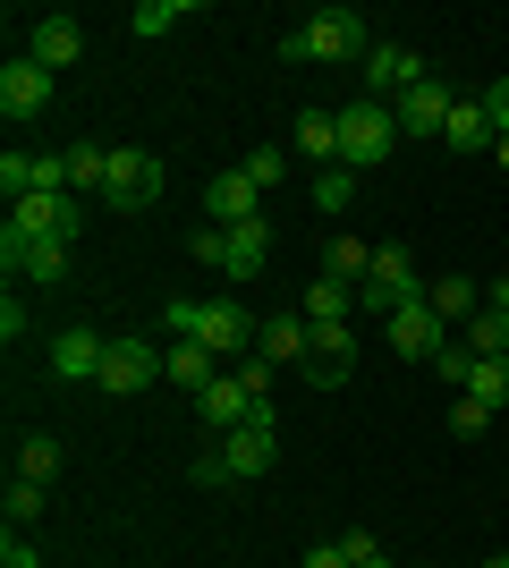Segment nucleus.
I'll return each mask as SVG.
<instances>
[{
	"label": "nucleus",
	"mask_w": 509,
	"mask_h": 568,
	"mask_svg": "<svg viewBox=\"0 0 509 568\" xmlns=\"http://www.w3.org/2000/svg\"><path fill=\"white\" fill-rule=\"evenodd\" d=\"M485 306H501V314H509V272H501V281H492V297H485Z\"/></svg>",
	"instance_id": "44"
},
{
	"label": "nucleus",
	"mask_w": 509,
	"mask_h": 568,
	"mask_svg": "<svg viewBox=\"0 0 509 568\" xmlns=\"http://www.w3.org/2000/svg\"><path fill=\"white\" fill-rule=\"evenodd\" d=\"M297 314H306V323H348V314H357V281H332V272H323Z\"/></svg>",
	"instance_id": "25"
},
{
	"label": "nucleus",
	"mask_w": 509,
	"mask_h": 568,
	"mask_svg": "<svg viewBox=\"0 0 509 568\" xmlns=\"http://www.w3.org/2000/svg\"><path fill=\"white\" fill-rule=\"evenodd\" d=\"M255 356H272V365H315V323H306V314H272L264 332H255Z\"/></svg>",
	"instance_id": "18"
},
{
	"label": "nucleus",
	"mask_w": 509,
	"mask_h": 568,
	"mask_svg": "<svg viewBox=\"0 0 509 568\" xmlns=\"http://www.w3.org/2000/svg\"><path fill=\"white\" fill-rule=\"evenodd\" d=\"M162 374H170V382H179V390L195 399L204 382H221V356L204 348V339H170V348H162Z\"/></svg>",
	"instance_id": "20"
},
{
	"label": "nucleus",
	"mask_w": 509,
	"mask_h": 568,
	"mask_svg": "<svg viewBox=\"0 0 509 568\" xmlns=\"http://www.w3.org/2000/svg\"><path fill=\"white\" fill-rule=\"evenodd\" d=\"M111 187V144H69V195H102Z\"/></svg>",
	"instance_id": "26"
},
{
	"label": "nucleus",
	"mask_w": 509,
	"mask_h": 568,
	"mask_svg": "<svg viewBox=\"0 0 509 568\" xmlns=\"http://www.w3.org/2000/svg\"><path fill=\"white\" fill-rule=\"evenodd\" d=\"M339 551H348V568H357V560H383V544H374L365 526H348V535H339Z\"/></svg>",
	"instance_id": "41"
},
{
	"label": "nucleus",
	"mask_w": 509,
	"mask_h": 568,
	"mask_svg": "<svg viewBox=\"0 0 509 568\" xmlns=\"http://www.w3.org/2000/svg\"><path fill=\"white\" fill-rule=\"evenodd\" d=\"M450 102L459 94H441L434 77H416L408 94L390 102V119H399V136H441V128H450Z\"/></svg>",
	"instance_id": "13"
},
{
	"label": "nucleus",
	"mask_w": 509,
	"mask_h": 568,
	"mask_svg": "<svg viewBox=\"0 0 509 568\" xmlns=\"http://www.w3.org/2000/svg\"><path fill=\"white\" fill-rule=\"evenodd\" d=\"M441 144H450V153H492V111H485V94H459V102H450Z\"/></svg>",
	"instance_id": "21"
},
{
	"label": "nucleus",
	"mask_w": 509,
	"mask_h": 568,
	"mask_svg": "<svg viewBox=\"0 0 509 568\" xmlns=\"http://www.w3.org/2000/svg\"><path fill=\"white\" fill-rule=\"evenodd\" d=\"M485 568H509V560H501V551H492V560H485Z\"/></svg>",
	"instance_id": "46"
},
{
	"label": "nucleus",
	"mask_w": 509,
	"mask_h": 568,
	"mask_svg": "<svg viewBox=\"0 0 509 568\" xmlns=\"http://www.w3.org/2000/svg\"><path fill=\"white\" fill-rule=\"evenodd\" d=\"M467 348H476V356H509V314L485 306L476 323H467Z\"/></svg>",
	"instance_id": "32"
},
{
	"label": "nucleus",
	"mask_w": 509,
	"mask_h": 568,
	"mask_svg": "<svg viewBox=\"0 0 509 568\" xmlns=\"http://www.w3.org/2000/svg\"><path fill=\"white\" fill-rule=\"evenodd\" d=\"M26 323H34V314H26V297H0V339H9V348L26 339Z\"/></svg>",
	"instance_id": "40"
},
{
	"label": "nucleus",
	"mask_w": 509,
	"mask_h": 568,
	"mask_svg": "<svg viewBox=\"0 0 509 568\" xmlns=\"http://www.w3.org/2000/svg\"><path fill=\"white\" fill-rule=\"evenodd\" d=\"M357 568H390V560H357Z\"/></svg>",
	"instance_id": "47"
},
{
	"label": "nucleus",
	"mask_w": 509,
	"mask_h": 568,
	"mask_svg": "<svg viewBox=\"0 0 509 568\" xmlns=\"http://www.w3.org/2000/svg\"><path fill=\"white\" fill-rule=\"evenodd\" d=\"M0 195H9V204L34 195V153H9V162H0Z\"/></svg>",
	"instance_id": "36"
},
{
	"label": "nucleus",
	"mask_w": 509,
	"mask_h": 568,
	"mask_svg": "<svg viewBox=\"0 0 509 568\" xmlns=\"http://www.w3.org/2000/svg\"><path fill=\"white\" fill-rule=\"evenodd\" d=\"M297 162L339 170V111H297Z\"/></svg>",
	"instance_id": "24"
},
{
	"label": "nucleus",
	"mask_w": 509,
	"mask_h": 568,
	"mask_svg": "<svg viewBox=\"0 0 509 568\" xmlns=\"http://www.w3.org/2000/svg\"><path fill=\"white\" fill-rule=\"evenodd\" d=\"M365 51H374V26H365L357 9H315L306 26L281 34V60H289V69H315V60H357L365 69Z\"/></svg>",
	"instance_id": "1"
},
{
	"label": "nucleus",
	"mask_w": 509,
	"mask_h": 568,
	"mask_svg": "<svg viewBox=\"0 0 509 568\" xmlns=\"http://www.w3.org/2000/svg\"><path fill=\"white\" fill-rule=\"evenodd\" d=\"M485 111H492V136H509V77H501V85L485 94Z\"/></svg>",
	"instance_id": "42"
},
{
	"label": "nucleus",
	"mask_w": 509,
	"mask_h": 568,
	"mask_svg": "<svg viewBox=\"0 0 509 568\" xmlns=\"http://www.w3.org/2000/svg\"><path fill=\"white\" fill-rule=\"evenodd\" d=\"M434 374L450 382V390H467V382H476V348H467V339H450V348L434 356Z\"/></svg>",
	"instance_id": "34"
},
{
	"label": "nucleus",
	"mask_w": 509,
	"mask_h": 568,
	"mask_svg": "<svg viewBox=\"0 0 509 568\" xmlns=\"http://www.w3.org/2000/svg\"><path fill=\"white\" fill-rule=\"evenodd\" d=\"M204 213H213V230H246V221H264V187L230 162V170H213V179H204Z\"/></svg>",
	"instance_id": "7"
},
{
	"label": "nucleus",
	"mask_w": 509,
	"mask_h": 568,
	"mask_svg": "<svg viewBox=\"0 0 509 568\" xmlns=\"http://www.w3.org/2000/svg\"><path fill=\"white\" fill-rule=\"evenodd\" d=\"M416 297H425V281H416V255H408V246H374V272L357 281V314L390 323V314L416 306Z\"/></svg>",
	"instance_id": "3"
},
{
	"label": "nucleus",
	"mask_w": 509,
	"mask_h": 568,
	"mask_svg": "<svg viewBox=\"0 0 509 568\" xmlns=\"http://www.w3.org/2000/svg\"><path fill=\"white\" fill-rule=\"evenodd\" d=\"M323 272H332V281H365V272H374V246H365V237H332V246H323Z\"/></svg>",
	"instance_id": "28"
},
{
	"label": "nucleus",
	"mask_w": 509,
	"mask_h": 568,
	"mask_svg": "<svg viewBox=\"0 0 509 568\" xmlns=\"http://www.w3.org/2000/svg\"><path fill=\"white\" fill-rule=\"evenodd\" d=\"M255 407H272V399H255V390H246L238 374H221V382H204V390H195V416H204L213 433H238L246 416H255Z\"/></svg>",
	"instance_id": "14"
},
{
	"label": "nucleus",
	"mask_w": 509,
	"mask_h": 568,
	"mask_svg": "<svg viewBox=\"0 0 509 568\" xmlns=\"http://www.w3.org/2000/svg\"><path fill=\"white\" fill-rule=\"evenodd\" d=\"M153 195H162V162H153L145 144H111V187H102V204H111V213H145Z\"/></svg>",
	"instance_id": "5"
},
{
	"label": "nucleus",
	"mask_w": 509,
	"mask_h": 568,
	"mask_svg": "<svg viewBox=\"0 0 509 568\" xmlns=\"http://www.w3.org/2000/svg\"><path fill=\"white\" fill-rule=\"evenodd\" d=\"M467 399H485L492 416L509 407V356H476V382H467Z\"/></svg>",
	"instance_id": "29"
},
{
	"label": "nucleus",
	"mask_w": 509,
	"mask_h": 568,
	"mask_svg": "<svg viewBox=\"0 0 509 568\" xmlns=\"http://www.w3.org/2000/svg\"><path fill=\"white\" fill-rule=\"evenodd\" d=\"M416 77H425V60H416L408 43H374V51H365V69H357V85H365V102H399Z\"/></svg>",
	"instance_id": "9"
},
{
	"label": "nucleus",
	"mask_w": 509,
	"mask_h": 568,
	"mask_svg": "<svg viewBox=\"0 0 509 568\" xmlns=\"http://www.w3.org/2000/svg\"><path fill=\"white\" fill-rule=\"evenodd\" d=\"M264 263H272V221L221 230V281H264Z\"/></svg>",
	"instance_id": "16"
},
{
	"label": "nucleus",
	"mask_w": 509,
	"mask_h": 568,
	"mask_svg": "<svg viewBox=\"0 0 509 568\" xmlns=\"http://www.w3.org/2000/svg\"><path fill=\"white\" fill-rule=\"evenodd\" d=\"M102 356H111V339L85 332V323H69V332L51 339V374L60 382H102Z\"/></svg>",
	"instance_id": "15"
},
{
	"label": "nucleus",
	"mask_w": 509,
	"mask_h": 568,
	"mask_svg": "<svg viewBox=\"0 0 509 568\" xmlns=\"http://www.w3.org/2000/svg\"><path fill=\"white\" fill-rule=\"evenodd\" d=\"M348 356H357V332H348V323H315V365H306V382H315V390H339V382H348Z\"/></svg>",
	"instance_id": "19"
},
{
	"label": "nucleus",
	"mask_w": 509,
	"mask_h": 568,
	"mask_svg": "<svg viewBox=\"0 0 509 568\" xmlns=\"http://www.w3.org/2000/svg\"><path fill=\"white\" fill-rule=\"evenodd\" d=\"M0 568H43V551L26 544V526H9V544H0Z\"/></svg>",
	"instance_id": "39"
},
{
	"label": "nucleus",
	"mask_w": 509,
	"mask_h": 568,
	"mask_svg": "<svg viewBox=\"0 0 509 568\" xmlns=\"http://www.w3.org/2000/svg\"><path fill=\"white\" fill-rule=\"evenodd\" d=\"M9 281H34V288L69 281V246H60V237H26V255L9 263Z\"/></svg>",
	"instance_id": "22"
},
{
	"label": "nucleus",
	"mask_w": 509,
	"mask_h": 568,
	"mask_svg": "<svg viewBox=\"0 0 509 568\" xmlns=\"http://www.w3.org/2000/svg\"><path fill=\"white\" fill-rule=\"evenodd\" d=\"M26 51H34V60H43V69L60 77V69H69V60H77V51H85V26H77L69 9H51V18H34V34H26Z\"/></svg>",
	"instance_id": "17"
},
{
	"label": "nucleus",
	"mask_w": 509,
	"mask_h": 568,
	"mask_svg": "<svg viewBox=\"0 0 509 568\" xmlns=\"http://www.w3.org/2000/svg\"><path fill=\"white\" fill-rule=\"evenodd\" d=\"M485 425H492V407H485V399H467V390H459V399H450V433H459V442H476Z\"/></svg>",
	"instance_id": "35"
},
{
	"label": "nucleus",
	"mask_w": 509,
	"mask_h": 568,
	"mask_svg": "<svg viewBox=\"0 0 509 568\" xmlns=\"http://www.w3.org/2000/svg\"><path fill=\"white\" fill-rule=\"evenodd\" d=\"M18 475L26 484H51V475H60V442H51V433H26L18 442Z\"/></svg>",
	"instance_id": "30"
},
{
	"label": "nucleus",
	"mask_w": 509,
	"mask_h": 568,
	"mask_svg": "<svg viewBox=\"0 0 509 568\" xmlns=\"http://www.w3.org/2000/svg\"><path fill=\"white\" fill-rule=\"evenodd\" d=\"M348 195H357V170H323V179H315V204H323V213H339Z\"/></svg>",
	"instance_id": "37"
},
{
	"label": "nucleus",
	"mask_w": 509,
	"mask_h": 568,
	"mask_svg": "<svg viewBox=\"0 0 509 568\" xmlns=\"http://www.w3.org/2000/svg\"><path fill=\"white\" fill-rule=\"evenodd\" d=\"M51 111V69L34 60V51H9V69H0V119H43Z\"/></svg>",
	"instance_id": "6"
},
{
	"label": "nucleus",
	"mask_w": 509,
	"mask_h": 568,
	"mask_svg": "<svg viewBox=\"0 0 509 568\" xmlns=\"http://www.w3.org/2000/svg\"><path fill=\"white\" fill-rule=\"evenodd\" d=\"M492 170H509V136H492Z\"/></svg>",
	"instance_id": "45"
},
{
	"label": "nucleus",
	"mask_w": 509,
	"mask_h": 568,
	"mask_svg": "<svg viewBox=\"0 0 509 568\" xmlns=\"http://www.w3.org/2000/svg\"><path fill=\"white\" fill-rule=\"evenodd\" d=\"M0 509H9V526H34L51 509V484H26V475H9V500H0Z\"/></svg>",
	"instance_id": "31"
},
{
	"label": "nucleus",
	"mask_w": 509,
	"mask_h": 568,
	"mask_svg": "<svg viewBox=\"0 0 509 568\" xmlns=\"http://www.w3.org/2000/svg\"><path fill=\"white\" fill-rule=\"evenodd\" d=\"M179 18H195V0H136V9H128V34L153 43V34H170Z\"/></svg>",
	"instance_id": "27"
},
{
	"label": "nucleus",
	"mask_w": 509,
	"mask_h": 568,
	"mask_svg": "<svg viewBox=\"0 0 509 568\" xmlns=\"http://www.w3.org/2000/svg\"><path fill=\"white\" fill-rule=\"evenodd\" d=\"M383 332H390V348H399V356H425V365H434V356L450 348V323H441V314L425 306V297H416V306H399V314L383 323Z\"/></svg>",
	"instance_id": "12"
},
{
	"label": "nucleus",
	"mask_w": 509,
	"mask_h": 568,
	"mask_svg": "<svg viewBox=\"0 0 509 568\" xmlns=\"http://www.w3.org/2000/svg\"><path fill=\"white\" fill-rule=\"evenodd\" d=\"M425 306H434L441 323H476V314H485V288L467 281V272H450V281H434V288H425Z\"/></svg>",
	"instance_id": "23"
},
{
	"label": "nucleus",
	"mask_w": 509,
	"mask_h": 568,
	"mask_svg": "<svg viewBox=\"0 0 509 568\" xmlns=\"http://www.w3.org/2000/svg\"><path fill=\"white\" fill-rule=\"evenodd\" d=\"M153 374H162L153 339H111V356H102V382H94V390H111V399H136V390H153Z\"/></svg>",
	"instance_id": "10"
},
{
	"label": "nucleus",
	"mask_w": 509,
	"mask_h": 568,
	"mask_svg": "<svg viewBox=\"0 0 509 568\" xmlns=\"http://www.w3.org/2000/svg\"><path fill=\"white\" fill-rule=\"evenodd\" d=\"M230 374H238L246 390H255V399H272V356H238V365H230Z\"/></svg>",
	"instance_id": "38"
},
{
	"label": "nucleus",
	"mask_w": 509,
	"mask_h": 568,
	"mask_svg": "<svg viewBox=\"0 0 509 568\" xmlns=\"http://www.w3.org/2000/svg\"><path fill=\"white\" fill-rule=\"evenodd\" d=\"M297 568H348V551H339V544H315V551H306Z\"/></svg>",
	"instance_id": "43"
},
{
	"label": "nucleus",
	"mask_w": 509,
	"mask_h": 568,
	"mask_svg": "<svg viewBox=\"0 0 509 568\" xmlns=\"http://www.w3.org/2000/svg\"><path fill=\"white\" fill-rule=\"evenodd\" d=\"M281 425H238L221 433V475L230 484H255V475H272V458H281V442H272Z\"/></svg>",
	"instance_id": "11"
},
{
	"label": "nucleus",
	"mask_w": 509,
	"mask_h": 568,
	"mask_svg": "<svg viewBox=\"0 0 509 568\" xmlns=\"http://www.w3.org/2000/svg\"><path fill=\"white\" fill-rule=\"evenodd\" d=\"M501 26H509V9H501Z\"/></svg>",
	"instance_id": "48"
},
{
	"label": "nucleus",
	"mask_w": 509,
	"mask_h": 568,
	"mask_svg": "<svg viewBox=\"0 0 509 568\" xmlns=\"http://www.w3.org/2000/svg\"><path fill=\"white\" fill-rule=\"evenodd\" d=\"M246 179H255V187H281V179H289V153H281V144H255V153H246Z\"/></svg>",
	"instance_id": "33"
},
{
	"label": "nucleus",
	"mask_w": 509,
	"mask_h": 568,
	"mask_svg": "<svg viewBox=\"0 0 509 568\" xmlns=\"http://www.w3.org/2000/svg\"><path fill=\"white\" fill-rule=\"evenodd\" d=\"M9 230L60 237V246H69V237L85 230V195H18V204H9Z\"/></svg>",
	"instance_id": "8"
},
{
	"label": "nucleus",
	"mask_w": 509,
	"mask_h": 568,
	"mask_svg": "<svg viewBox=\"0 0 509 568\" xmlns=\"http://www.w3.org/2000/svg\"><path fill=\"white\" fill-rule=\"evenodd\" d=\"M162 323H170L179 339H204V348H213L221 365L255 356V332H264V323H255L246 306H230V297H221V306H187V297H170V306H162Z\"/></svg>",
	"instance_id": "2"
},
{
	"label": "nucleus",
	"mask_w": 509,
	"mask_h": 568,
	"mask_svg": "<svg viewBox=\"0 0 509 568\" xmlns=\"http://www.w3.org/2000/svg\"><path fill=\"white\" fill-rule=\"evenodd\" d=\"M390 144H399V119H390V102H348L339 111V170H374L390 162Z\"/></svg>",
	"instance_id": "4"
}]
</instances>
